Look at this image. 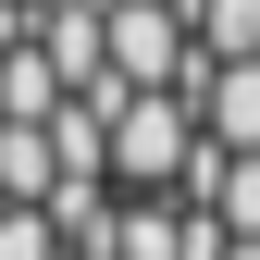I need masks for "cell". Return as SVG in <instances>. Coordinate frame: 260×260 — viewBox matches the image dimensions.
I'll return each mask as SVG.
<instances>
[{
  "label": "cell",
  "instance_id": "obj_1",
  "mask_svg": "<svg viewBox=\"0 0 260 260\" xmlns=\"http://www.w3.org/2000/svg\"><path fill=\"white\" fill-rule=\"evenodd\" d=\"M186 174H199V100L186 87H112V186L186 199Z\"/></svg>",
  "mask_w": 260,
  "mask_h": 260
},
{
  "label": "cell",
  "instance_id": "obj_2",
  "mask_svg": "<svg viewBox=\"0 0 260 260\" xmlns=\"http://www.w3.org/2000/svg\"><path fill=\"white\" fill-rule=\"evenodd\" d=\"M199 75V25L174 0H112V87H186Z\"/></svg>",
  "mask_w": 260,
  "mask_h": 260
},
{
  "label": "cell",
  "instance_id": "obj_3",
  "mask_svg": "<svg viewBox=\"0 0 260 260\" xmlns=\"http://www.w3.org/2000/svg\"><path fill=\"white\" fill-rule=\"evenodd\" d=\"M186 100H199V137H211L223 161L260 149V62H199V75H186Z\"/></svg>",
  "mask_w": 260,
  "mask_h": 260
},
{
  "label": "cell",
  "instance_id": "obj_4",
  "mask_svg": "<svg viewBox=\"0 0 260 260\" xmlns=\"http://www.w3.org/2000/svg\"><path fill=\"white\" fill-rule=\"evenodd\" d=\"M38 50H50V75L75 87H112V13H87V0H38Z\"/></svg>",
  "mask_w": 260,
  "mask_h": 260
},
{
  "label": "cell",
  "instance_id": "obj_5",
  "mask_svg": "<svg viewBox=\"0 0 260 260\" xmlns=\"http://www.w3.org/2000/svg\"><path fill=\"white\" fill-rule=\"evenodd\" d=\"M186 199H199V211H223V236H260V149H248V161H223V149L199 137V174H186Z\"/></svg>",
  "mask_w": 260,
  "mask_h": 260
},
{
  "label": "cell",
  "instance_id": "obj_6",
  "mask_svg": "<svg viewBox=\"0 0 260 260\" xmlns=\"http://www.w3.org/2000/svg\"><path fill=\"white\" fill-rule=\"evenodd\" d=\"M112 260H186V199H124L112 211Z\"/></svg>",
  "mask_w": 260,
  "mask_h": 260
},
{
  "label": "cell",
  "instance_id": "obj_7",
  "mask_svg": "<svg viewBox=\"0 0 260 260\" xmlns=\"http://www.w3.org/2000/svg\"><path fill=\"white\" fill-rule=\"evenodd\" d=\"M0 186H13V211H50V186H62L50 124H13V137H0Z\"/></svg>",
  "mask_w": 260,
  "mask_h": 260
},
{
  "label": "cell",
  "instance_id": "obj_8",
  "mask_svg": "<svg viewBox=\"0 0 260 260\" xmlns=\"http://www.w3.org/2000/svg\"><path fill=\"white\" fill-rule=\"evenodd\" d=\"M199 25V62H260V0H174Z\"/></svg>",
  "mask_w": 260,
  "mask_h": 260
},
{
  "label": "cell",
  "instance_id": "obj_9",
  "mask_svg": "<svg viewBox=\"0 0 260 260\" xmlns=\"http://www.w3.org/2000/svg\"><path fill=\"white\" fill-rule=\"evenodd\" d=\"M62 100H75V87H62V75H50V50H38V38H25L13 62H0V112H13V124H50Z\"/></svg>",
  "mask_w": 260,
  "mask_h": 260
},
{
  "label": "cell",
  "instance_id": "obj_10",
  "mask_svg": "<svg viewBox=\"0 0 260 260\" xmlns=\"http://www.w3.org/2000/svg\"><path fill=\"white\" fill-rule=\"evenodd\" d=\"M223 260H260V236H236V248H223Z\"/></svg>",
  "mask_w": 260,
  "mask_h": 260
}]
</instances>
